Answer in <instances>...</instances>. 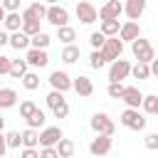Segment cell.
I'll return each instance as SVG.
<instances>
[{
    "label": "cell",
    "mask_w": 158,
    "mask_h": 158,
    "mask_svg": "<svg viewBox=\"0 0 158 158\" xmlns=\"http://www.w3.org/2000/svg\"><path fill=\"white\" fill-rule=\"evenodd\" d=\"M106 64H109V59L104 57V52H96V49H94V52L89 54V67H91V69H101V67H106Z\"/></svg>",
    "instance_id": "cell-29"
},
{
    "label": "cell",
    "mask_w": 158,
    "mask_h": 158,
    "mask_svg": "<svg viewBox=\"0 0 158 158\" xmlns=\"http://www.w3.org/2000/svg\"><path fill=\"white\" fill-rule=\"evenodd\" d=\"M143 111L158 116V94H146L143 96Z\"/></svg>",
    "instance_id": "cell-28"
},
{
    "label": "cell",
    "mask_w": 158,
    "mask_h": 158,
    "mask_svg": "<svg viewBox=\"0 0 158 158\" xmlns=\"http://www.w3.org/2000/svg\"><path fill=\"white\" fill-rule=\"evenodd\" d=\"M74 151H77V146H74L72 138H62V141L57 143V153H59V158H72Z\"/></svg>",
    "instance_id": "cell-21"
},
{
    "label": "cell",
    "mask_w": 158,
    "mask_h": 158,
    "mask_svg": "<svg viewBox=\"0 0 158 158\" xmlns=\"http://www.w3.org/2000/svg\"><path fill=\"white\" fill-rule=\"evenodd\" d=\"M151 74L158 77V59H153V64H151Z\"/></svg>",
    "instance_id": "cell-48"
},
{
    "label": "cell",
    "mask_w": 158,
    "mask_h": 158,
    "mask_svg": "<svg viewBox=\"0 0 158 158\" xmlns=\"http://www.w3.org/2000/svg\"><path fill=\"white\" fill-rule=\"evenodd\" d=\"M25 62H27V67H37V69H42V67L49 64V54H47L44 49H27Z\"/></svg>",
    "instance_id": "cell-13"
},
{
    "label": "cell",
    "mask_w": 158,
    "mask_h": 158,
    "mask_svg": "<svg viewBox=\"0 0 158 158\" xmlns=\"http://www.w3.org/2000/svg\"><path fill=\"white\" fill-rule=\"evenodd\" d=\"M89 126H91V131H94L96 136H114V131H116L114 118H111L109 114H104V111L94 114L91 121H89Z\"/></svg>",
    "instance_id": "cell-1"
},
{
    "label": "cell",
    "mask_w": 158,
    "mask_h": 158,
    "mask_svg": "<svg viewBox=\"0 0 158 158\" xmlns=\"http://www.w3.org/2000/svg\"><path fill=\"white\" fill-rule=\"evenodd\" d=\"M101 52H104V57H106L109 62H116V59H121V54H123V42H121L118 37H109Z\"/></svg>",
    "instance_id": "cell-10"
},
{
    "label": "cell",
    "mask_w": 158,
    "mask_h": 158,
    "mask_svg": "<svg viewBox=\"0 0 158 158\" xmlns=\"http://www.w3.org/2000/svg\"><path fill=\"white\" fill-rule=\"evenodd\" d=\"M131 49H133V57H136L141 64H153V59H156V49H153V44H151L148 40L138 37V40L131 44Z\"/></svg>",
    "instance_id": "cell-2"
},
{
    "label": "cell",
    "mask_w": 158,
    "mask_h": 158,
    "mask_svg": "<svg viewBox=\"0 0 158 158\" xmlns=\"http://www.w3.org/2000/svg\"><path fill=\"white\" fill-rule=\"evenodd\" d=\"M143 96H146V94H141L138 86H126L121 101L126 104V109H138V106H143Z\"/></svg>",
    "instance_id": "cell-14"
},
{
    "label": "cell",
    "mask_w": 158,
    "mask_h": 158,
    "mask_svg": "<svg viewBox=\"0 0 158 158\" xmlns=\"http://www.w3.org/2000/svg\"><path fill=\"white\" fill-rule=\"evenodd\" d=\"M5 44H10V35L0 30V47H5Z\"/></svg>",
    "instance_id": "cell-45"
},
{
    "label": "cell",
    "mask_w": 158,
    "mask_h": 158,
    "mask_svg": "<svg viewBox=\"0 0 158 158\" xmlns=\"http://www.w3.org/2000/svg\"><path fill=\"white\" fill-rule=\"evenodd\" d=\"M10 67H12V59L5 57V54H0V77L2 74H10Z\"/></svg>",
    "instance_id": "cell-41"
},
{
    "label": "cell",
    "mask_w": 158,
    "mask_h": 158,
    "mask_svg": "<svg viewBox=\"0 0 158 158\" xmlns=\"http://www.w3.org/2000/svg\"><path fill=\"white\" fill-rule=\"evenodd\" d=\"M42 126H44V111H42V109H37V111L27 118V128L37 131V128H42Z\"/></svg>",
    "instance_id": "cell-30"
},
{
    "label": "cell",
    "mask_w": 158,
    "mask_h": 158,
    "mask_svg": "<svg viewBox=\"0 0 158 158\" xmlns=\"http://www.w3.org/2000/svg\"><path fill=\"white\" fill-rule=\"evenodd\" d=\"M47 22L54 25L57 30H59V27H67V22H69L67 7H62V5H49V10H47Z\"/></svg>",
    "instance_id": "cell-8"
},
{
    "label": "cell",
    "mask_w": 158,
    "mask_h": 158,
    "mask_svg": "<svg viewBox=\"0 0 158 158\" xmlns=\"http://www.w3.org/2000/svg\"><path fill=\"white\" fill-rule=\"evenodd\" d=\"M2 25H5V30H7V32H12V35H15V32H20V30H22V15H20V12H10V15L5 17V22H2Z\"/></svg>",
    "instance_id": "cell-19"
},
{
    "label": "cell",
    "mask_w": 158,
    "mask_h": 158,
    "mask_svg": "<svg viewBox=\"0 0 158 158\" xmlns=\"http://www.w3.org/2000/svg\"><path fill=\"white\" fill-rule=\"evenodd\" d=\"M47 5L42 2H32L22 10V22H40V20H47Z\"/></svg>",
    "instance_id": "cell-7"
},
{
    "label": "cell",
    "mask_w": 158,
    "mask_h": 158,
    "mask_svg": "<svg viewBox=\"0 0 158 158\" xmlns=\"http://www.w3.org/2000/svg\"><path fill=\"white\" fill-rule=\"evenodd\" d=\"M131 74H133L136 79H148V77H151V64H141V62H136L133 69H131Z\"/></svg>",
    "instance_id": "cell-32"
},
{
    "label": "cell",
    "mask_w": 158,
    "mask_h": 158,
    "mask_svg": "<svg viewBox=\"0 0 158 158\" xmlns=\"http://www.w3.org/2000/svg\"><path fill=\"white\" fill-rule=\"evenodd\" d=\"M131 64H128V59H116V62H111V67H109V84H121L128 74H131Z\"/></svg>",
    "instance_id": "cell-4"
},
{
    "label": "cell",
    "mask_w": 158,
    "mask_h": 158,
    "mask_svg": "<svg viewBox=\"0 0 158 158\" xmlns=\"http://www.w3.org/2000/svg\"><path fill=\"white\" fill-rule=\"evenodd\" d=\"M123 12L128 15V22H136L143 12H146V0H128L123 5Z\"/></svg>",
    "instance_id": "cell-16"
},
{
    "label": "cell",
    "mask_w": 158,
    "mask_h": 158,
    "mask_svg": "<svg viewBox=\"0 0 158 158\" xmlns=\"http://www.w3.org/2000/svg\"><path fill=\"white\" fill-rule=\"evenodd\" d=\"M72 89H74L79 96H84V99H89V96L94 94V84H91V79H89V77H84V74H79V77L74 79Z\"/></svg>",
    "instance_id": "cell-17"
},
{
    "label": "cell",
    "mask_w": 158,
    "mask_h": 158,
    "mask_svg": "<svg viewBox=\"0 0 158 158\" xmlns=\"http://www.w3.org/2000/svg\"><path fill=\"white\" fill-rule=\"evenodd\" d=\"M20 158H40V151L37 148H22Z\"/></svg>",
    "instance_id": "cell-43"
},
{
    "label": "cell",
    "mask_w": 158,
    "mask_h": 158,
    "mask_svg": "<svg viewBox=\"0 0 158 158\" xmlns=\"http://www.w3.org/2000/svg\"><path fill=\"white\" fill-rule=\"evenodd\" d=\"M138 37H141V25L138 22H123L121 25V32H118V40L121 42H131L133 44Z\"/></svg>",
    "instance_id": "cell-15"
},
{
    "label": "cell",
    "mask_w": 158,
    "mask_h": 158,
    "mask_svg": "<svg viewBox=\"0 0 158 158\" xmlns=\"http://www.w3.org/2000/svg\"><path fill=\"white\" fill-rule=\"evenodd\" d=\"M5 17H7V12H5V7H2V0H0V22H5Z\"/></svg>",
    "instance_id": "cell-47"
},
{
    "label": "cell",
    "mask_w": 158,
    "mask_h": 158,
    "mask_svg": "<svg viewBox=\"0 0 158 158\" xmlns=\"http://www.w3.org/2000/svg\"><path fill=\"white\" fill-rule=\"evenodd\" d=\"M143 143H146L148 151H158V133H148V136L143 138Z\"/></svg>",
    "instance_id": "cell-39"
},
{
    "label": "cell",
    "mask_w": 158,
    "mask_h": 158,
    "mask_svg": "<svg viewBox=\"0 0 158 158\" xmlns=\"http://www.w3.org/2000/svg\"><path fill=\"white\" fill-rule=\"evenodd\" d=\"M30 42H32V40H30L22 30H20V32H15V35H10V47H15V49H27V47H30Z\"/></svg>",
    "instance_id": "cell-23"
},
{
    "label": "cell",
    "mask_w": 158,
    "mask_h": 158,
    "mask_svg": "<svg viewBox=\"0 0 158 158\" xmlns=\"http://www.w3.org/2000/svg\"><path fill=\"white\" fill-rule=\"evenodd\" d=\"M5 151H7V141H5V136L0 133V158L5 156Z\"/></svg>",
    "instance_id": "cell-46"
},
{
    "label": "cell",
    "mask_w": 158,
    "mask_h": 158,
    "mask_svg": "<svg viewBox=\"0 0 158 158\" xmlns=\"http://www.w3.org/2000/svg\"><path fill=\"white\" fill-rule=\"evenodd\" d=\"M123 91H126V86H123V84H109V89H106V94H109L111 99H121V96H123Z\"/></svg>",
    "instance_id": "cell-38"
},
{
    "label": "cell",
    "mask_w": 158,
    "mask_h": 158,
    "mask_svg": "<svg viewBox=\"0 0 158 158\" xmlns=\"http://www.w3.org/2000/svg\"><path fill=\"white\" fill-rule=\"evenodd\" d=\"M2 7H5L7 15L10 12H20V0H2Z\"/></svg>",
    "instance_id": "cell-40"
},
{
    "label": "cell",
    "mask_w": 158,
    "mask_h": 158,
    "mask_svg": "<svg viewBox=\"0 0 158 158\" xmlns=\"http://www.w3.org/2000/svg\"><path fill=\"white\" fill-rule=\"evenodd\" d=\"M111 146H114L111 136H96V138H91V143H89V153L101 158V156H106V153L111 151Z\"/></svg>",
    "instance_id": "cell-11"
},
{
    "label": "cell",
    "mask_w": 158,
    "mask_h": 158,
    "mask_svg": "<svg viewBox=\"0 0 158 158\" xmlns=\"http://www.w3.org/2000/svg\"><path fill=\"white\" fill-rule=\"evenodd\" d=\"M62 128L59 126H47L40 131V146L42 148H57V143L62 141Z\"/></svg>",
    "instance_id": "cell-6"
},
{
    "label": "cell",
    "mask_w": 158,
    "mask_h": 158,
    "mask_svg": "<svg viewBox=\"0 0 158 158\" xmlns=\"http://www.w3.org/2000/svg\"><path fill=\"white\" fill-rule=\"evenodd\" d=\"M57 40L59 42H64V47H69V44H74V40H77V32H74V27H59L57 30Z\"/></svg>",
    "instance_id": "cell-22"
},
{
    "label": "cell",
    "mask_w": 158,
    "mask_h": 158,
    "mask_svg": "<svg viewBox=\"0 0 158 158\" xmlns=\"http://www.w3.org/2000/svg\"><path fill=\"white\" fill-rule=\"evenodd\" d=\"M52 114H54L57 118H67V116H69V104L64 101V104H62V106H57V109H54Z\"/></svg>",
    "instance_id": "cell-42"
},
{
    "label": "cell",
    "mask_w": 158,
    "mask_h": 158,
    "mask_svg": "<svg viewBox=\"0 0 158 158\" xmlns=\"http://www.w3.org/2000/svg\"><path fill=\"white\" fill-rule=\"evenodd\" d=\"M22 32L32 40V37H37L42 30H40V22H22Z\"/></svg>",
    "instance_id": "cell-37"
},
{
    "label": "cell",
    "mask_w": 158,
    "mask_h": 158,
    "mask_svg": "<svg viewBox=\"0 0 158 158\" xmlns=\"http://www.w3.org/2000/svg\"><path fill=\"white\" fill-rule=\"evenodd\" d=\"M35 111H37V104H35L32 99H25V101L20 104V116H22L25 121H27V118H30V116H32Z\"/></svg>",
    "instance_id": "cell-33"
},
{
    "label": "cell",
    "mask_w": 158,
    "mask_h": 158,
    "mask_svg": "<svg viewBox=\"0 0 158 158\" xmlns=\"http://www.w3.org/2000/svg\"><path fill=\"white\" fill-rule=\"evenodd\" d=\"M37 143H40V133L37 131H32V128L22 131V146L25 148H37Z\"/></svg>",
    "instance_id": "cell-27"
},
{
    "label": "cell",
    "mask_w": 158,
    "mask_h": 158,
    "mask_svg": "<svg viewBox=\"0 0 158 158\" xmlns=\"http://www.w3.org/2000/svg\"><path fill=\"white\" fill-rule=\"evenodd\" d=\"M40 158H59V153H57V148H42Z\"/></svg>",
    "instance_id": "cell-44"
},
{
    "label": "cell",
    "mask_w": 158,
    "mask_h": 158,
    "mask_svg": "<svg viewBox=\"0 0 158 158\" xmlns=\"http://www.w3.org/2000/svg\"><path fill=\"white\" fill-rule=\"evenodd\" d=\"M126 128H131V131H143L146 128V116L138 111V109H123V114H121V118H118Z\"/></svg>",
    "instance_id": "cell-3"
},
{
    "label": "cell",
    "mask_w": 158,
    "mask_h": 158,
    "mask_svg": "<svg viewBox=\"0 0 158 158\" xmlns=\"http://www.w3.org/2000/svg\"><path fill=\"white\" fill-rule=\"evenodd\" d=\"M121 12H123V5H121L118 0H109L106 5L99 7V20H101V22H104V20H118Z\"/></svg>",
    "instance_id": "cell-12"
},
{
    "label": "cell",
    "mask_w": 158,
    "mask_h": 158,
    "mask_svg": "<svg viewBox=\"0 0 158 158\" xmlns=\"http://www.w3.org/2000/svg\"><path fill=\"white\" fill-rule=\"evenodd\" d=\"M5 141H7V148H20L22 146V133L20 131H10V133H5Z\"/></svg>",
    "instance_id": "cell-36"
},
{
    "label": "cell",
    "mask_w": 158,
    "mask_h": 158,
    "mask_svg": "<svg viewBox=\"0 0 158 158\" xmlns=\"http://www.w3.org/2000/svg\"><path fill=\"white\" fill-rule=\"evenodd\" d=\"M77 17H79L81 25H91V22H96L99 10H96L91 2H77Z\"/></svg>",
    "instance_id": "cell-9"
},
{
    "label": "cell",
    "mask_w": 158,
    "mask_h": 158,
    "mask_svg": "<svg viewBox=\"0 0 158 158\" xmlns=\"http://www.w3.org/2000/svg\"><path fill=\"white\" fill-rule=\"evenodd\" d=\"M62 104H64V94H59V91H49V94H47V106H49L52 111H54L57 106H62Z\"/></svg>",
    "instance_id": "cell-35"
},
{
    "label": "cell",
    "mask_w": 158,
    "mask_h": 158,
    "mask_svg": "<svg viewBox=\"0 0 158 158\" xmlns=\"http://www.w3.org/2000/svg\"><path fill=\"white\" fill-rule=\"evenodd\" d=\"M49 42H52V37H49L47 32H40L37 37H32V42H30V49H44V52H47Z\"/></svg>",
    "instance_id": "cell-25"
},
{
    "label": "cell",
    "mask_w": 158,
    "mask_h": 158,
    "mask_svg": "<svg viewBox=\"0 0 158 158\" xmlns=\"http://www.w3.org/2000/svg\"><path fill=\"white\" fill-rule=\"evenodd\" d=\"M99 32H101L104 37H118V32H121V22H118V20H104Z\"/></svg>",
    "instance_id": "cell-20"
},
{
    "label": "cell",
    "mask_w": 158,
    "mask_h": 158,
    "mask_svg": "<svg viewBox=\"0 0 158 158\" xmlns=\"http://www.w3.org/2000/svg\"><path fill=\"white\" fill-rule=\"evenodd\" d=\"M25 74H27V62H25V59H12L10 77H12V79H22Z\"/></svg>",
    "instance_id": "cell-26"
},
{
    "label": "cell",
    "mask_w": 158,
    "mask_h": 158,
    "mask_svg": "<svg viewBox=\"0 0 158 158\" xmlns=\"http://www.w3.org/2000/svg\"><path fill=\"white\" fill-rule=\"evenodd\" d=\"M22 86H25L27 91H35V89H40V77H37L35 72H27V74L22 77Z\"/></svg>",
    "instance_id": "cell-31"
},
{
    "label": "cell",
    "mask_w": 158,
    "mask_h": 158,
    "mask_svg": "<svg viewBox=\"0 0 158 158\" xmlns=\"http://www.w3.org/2000/svg\"><path fill=\"white\" fill-rule=\"evenodd\" d=\"M15 104H17V91L2 86L0 89V109H12Z\"/></svg>",
    "instance_id": "cell-18"
},
{
    "label": "cell",
    "mask_w": 158,
    "mask_h": 158,
    "mask_svg": "<svg viewBox=\"0 0 158 158\" xmlns=\"http://www.w3.org/2000/svg\"><path fill=\"white\" fill-rule=\"evenodd\" d=\"M79 54H81V49H79L77 44H69V47L62 49V62H64V64H74V62L79 59Z\"/></svg>",
    "instance_id": "cell-24"
},
{
    "label": "cell",
    "mask_w": 158,
    "mask_h": 158,
    "mask_svg": "<svg viewBox=\"0 0 158 158\" xmlns=\"http://www.w3.org/2000/svg\"><path fill=\"white\" fill-rule=\"evenodd\" d=\"M2 128H5V118H2V114H0V133H2Z\"/></svg>",
    "instance_id": "cell-49"
},
{
    "label": "cell",
    "mask_w": 158,
    "mask_h": 158,
    "mask_svg": "<svg viewBox=\"0 0 158 158\" xmlns=\"http://www.w3.org/2000/svg\"><path fill=\"white\" fill-rule=\"evenodd\" d=\"M106 40H109V37H104L101 32H91V35H89V44H91V47H94L96 52H101V49H104Z\"/></svg>",
    "instance_id": "cell-34"
},
{
    "label": "cell",
    "mask_w": 158,
    "mask_h": 158,
    "mask_svg": "<svg viewBox=\"0 0 158 158\" xmlns=\"http://www.w3.org/2000/svg\"><path fill=\"white\" fill-rule=\"evenodd\" d=\"M47 81L52 84V91H59V94H64V91L72 89V84H74V79H72L67 72H62V69H54Z\"/></svg>",
    "instance_id": "cell-5"
}]
</instances>
